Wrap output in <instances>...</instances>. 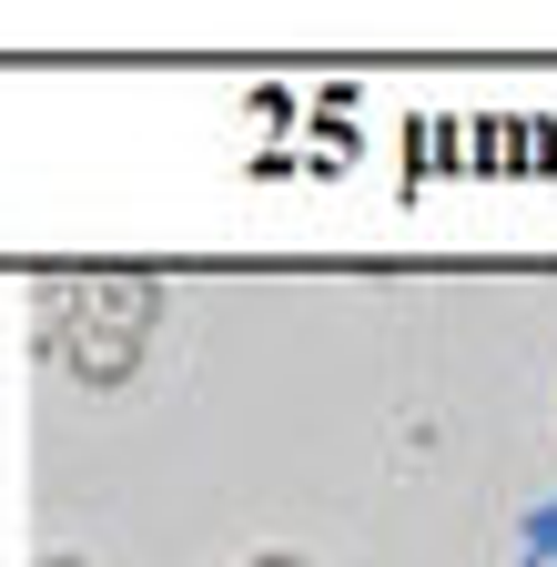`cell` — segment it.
Wrapping results in <instances>:
<instances>
[{
  "label": "cell",
  "instance_id": "1",
  "mask_svg": "<svg viewBox=\"0 0 557 567\" xmlns=\"http://www.w3.org/2000/svg\"><path fill=\"white\" fill-rule=\"evenodd\" d=\"M51 344H61V365L82 385H122L132 354H143V334H112V324H51Z\"/></svg>",
  "mask_w": 557,
  "mask_h": 567
},
{
  "label": "cell",
  "instance_id": "2",
  "mask_svg": "<svg viewBox=\"0 0 557 567\" xmlns=\"http://www.w3.org/2000/svg\"><path fill=\"white\" fill-rule=\"evenodd\" d=\"M82 324L143 334V324H153V284H143V274H92V284H82Z\"/></svg>",
  "mask_w": 557,
  "mask_h": 567
},
{
  "label": "cell",
  "instance_id": "3",
  "mask_svg": "<svg viewBox=\"0 0 557 567\" xmlns=\"http://www.w3.org/2000/svg\"><path fill=\"white\" fill-rule=\"evenodd\" d=\"M254 567H305V557H254Z\"/></svg>",
  "mask_w": 557,
  "mask_h": 567
},
{
  "label": "cell",
  "instance_id": "4",
  "mask_svg": "<svg viewBox=\"0 0 557 567\" xmlns=\"http://www.w3.org/2000/svg\"><path fill=\"white\" fill-rule=\"evenodd\" d=\"M41 567H72V557H41Z\"/></svg>",
  "mask_w": 557,
  "mask_h": 567
}]
</instances>
